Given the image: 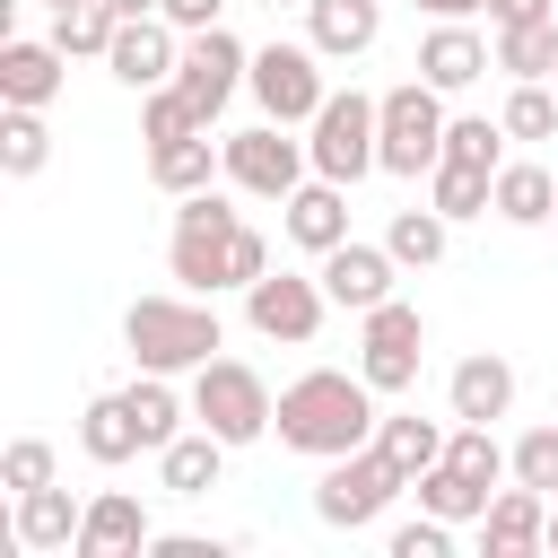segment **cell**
Here are the masks:
<instances>
[{
  "label": "cell",
  "instance_id": "1",
  "mask_svg": "<svg viewBox=\"0 0 558 558\" xmlns=\"http://www.w3.org/2000/svg\"><path fill=\"white\" fill-rule=\"evenodd\" d=\"M166 270L174 288L192 296H218V288H253L270 270V235L209 183V192H183L174 201V235H166Z\"/></svg>",
  "mask_w": 558,
  "mask_h": 558
},
{
  "label": "cell",
  "instance_id": "2",
  "mask_svg": "<svg viewBox=\"0 0 558 558\" xmlns=\"http://www.w3.org/2000/svg\"><path fill=\"white\" fill-rule=\"evenodd\" d=\"M384 392L366 384V375H340V366H305L296 384H279V410H270V427H279V445L288 453H305V462H331V453H357V445H375V410Z\"/></svg>",
  "mask_w": 558,
  "mask_h": 558
},
{
  "label": "cell",
  "instance_id": "3",
  "mask_svg": "<svg viewBox=\"0 0 558 558\" xmlns=\"http://www.w3.org/2000/svg\"><path fill=\"white\" fill-rule=\"evenodd\" d=\"M122 349H131L140 375H192V366H209V357L227 349V323H218V305L192 296V288H183V296H131Z\"/></svg>",
  "mask_w": 558,
  "mask_h": 558
},
{
  "label": "cell",
  "instance_id": "4",
  "mask_svg": "<svg viewBox=\"0 0 558 558\" xmlns=\"http://www.w3.org/2000/svg\"><path fill=\"white\" fill-rule=\"evenodd\" d=\"M305 157H314V174H331V183H366V174L384 166V96L331 87L323 113L305 122Z\"/></svg>",
  "mask_w": 558,
  "mask_h": 558
},
{
  "label": "cell",
  "instance_id": "5",
  "mask_svg": "<svg viewBox=\"0 0 558 558\" xmlns=\"http://www.w3.org/2000/svg\"><path fill=\"white\" fill-rule=\"evenodd\" d=\"M270 410H279V392L262 384V366H244V357H209V366H192V418H201L209 436L253 445V436H270Z\"/></svg>",
  "mask_w": 558,
  "mask_h": 558
},
{
  "label": "cell",
  "instance_id": "6",
  "mask_svg": "<svg viewBox=\"0 0 558 558\" xmlns=\"http://www.w3.org/2000/svg\"><path fill=\"white\" fill-rule=\"evenodd\" d=\"M392 497H410V480H401L375 445L331 453V462H323V480H314V514H323L331 532H366V523H384V506H392Z\"/></svg>",
  "mask_w": 558,
  "mask_h": 558
},
{
  "label": "cell",
  "instance_id": "7",
  "mask_svg": "<svg viewBox=\"0 0 558 558\" xmlns=\"http://www.w3.org/2000/svg\"><path fill=\"white\" fill-rule=\"evenodd\" d=\"M445 87L427 78H401L384 87V174H436L445 166Z\"/></svg>",
  "mask_w": 558,
  "mask_h": 558
},
{
  "label": "cell",
  "instance_id": "8",
  "mask_svg": "<svg viewBox=\"0 0 558 558\" xmlns=\"http://www.w3.org/2000/svg\"><path fill=\"white\" fill-rule=\"evenodd\" d=\"M418 357H427V314H418V305L384 296V305L357 314V375H366L384 401L418 384Z\"/></svg>",
  "mask_w": 558,
  "mask_h": 558
},
{
  "label": "cell",
  "instance_id": "9",
  "mask_svg": "<svg viewBox=\"0 0 558 558\" xmlns=\"http://www.w3.org/2000/svg\"><path fill=\"white\" fill-rule=\"evenodd\" d=\"M227 148V183L244 192V201H288L305 174H314V157H305V140H288V122H253V131H227L218 140Z\"/></svg>",
  "mask_w": 558,
  "mask_h": 558
},
{
  "label": "cell",
  "instance_id": "10",
  "mask_svg": "<svg viewBox=\"0 0 558 558\" xmlns=\"http://www.w3.org/2000/svg\"><path fill=\"white\" fill-rule=\"evenodd\" d=\"M244 87H253V105H262L270 122H288V131H296V122H314V113H323V96H331V78H323V52H314V44H262Z\"/></svg>",
  "mask_w": 558,
  "mask_h": 558
},
{
  "label": "cell",
  "instance_id": "11",
  "mask_svg": "<svg viewBox=\"0 0 558 558\" xmlns=\"http://www.w3.org/2000/svg\"><path fill=\"white\" fill-rule=\"evenodd\" d=\"M323 314H331V296H323V279H305V270H262V279L244 288V323H253L262 340H279V349H305V340L323 331Z\"/></svg>",
  "mask_w": 558,
  "mask_h": 558
},
{
  "label": "cell",
  "instance_id": "12",
  "mask_svg": "<svg viewBox=\"0 0 558 558\" xmlns=\"http://www.w3.org/2000/svg\"><path fill=\"white\" fill-rule=\"evenodd\" d=\"M253 78V52L227 35V26H201V35H183V61H174V87L201 105V122H218L227 105H235V87Z\"/></svg>",
  "mask_w": 558,
  "mask_h": 558
},
{
  "label": "cell",
  "instance_id": "13",
  "mask_svg": "<svg viewBox=\"0 0 558 558\" xmlns=\"http://www.w3.org/2000/svg\"><path fill=\"white\" fill-rule=\"evenodd\" d=\"M314 279H323V296L340 305V314H366V305H384L392 296V279H401V262H392V244H331L323 262H314Z\"/></svg>",
  "mask_w": 558,
  "mask_h": 558
},
{
  "label": "cell",
  "instance_id": "14",
  "mask_svg": "<svg viewBox=\"0 0 558 558\" xmlns=\"http://www.w3.org/2000/svg\"><path fill=\"white\" fill-rule=\"evenodd\" d=\"M279 227H288V244L296 253H331V244H349V183H331V174H305L288 201H279Z\"/></svg>",
  "mask_w": 558,
  "mask_h": 558
},
{
  "label": "cell",
  "instance_id": "15",
  "mask_svg": "<svg viewBox=\"0 0 558 558\" xmlns=\"http://www.w3.org/2000/svg\"><path fill=\"white\" fill-rule=\"evenodd\" d=\"M174 61H183V35H174L166 17H122V26H113L105 70H113L122 87H140V96H148V87H166V78H174Z\"/></svg>",
  "mask_w": 558,
  "mask_h": 558
},
{
  "label": "cell",
  "instance_id": "16",
  "mask_svg": "<svg viewBox=\"0 0 558 558\" xmlns=\"http://www.w3.org/2000/svg\"><path fill=\"white\" fill-rule=\"evenodd\" d=\"M497 70V52L471 35V17H436L427 35H418V78L427 87H445V96H462L471 78H488Z\"/></svg>",
  "mask_w": 558,
  "mask_h": 558
},
{
  "label": "cell",
  "instance_id": "17",
  "mask_svg": "<svg viewBox=\"0 0 558 558\" xmlns=\"http://www.w3.org/2000/svg\"><path fill=\"white\" fill-rule=\"evenodd\" d=\"M480 549L488 558H523V549H549V497L541 488H497L488 514H480Z\"/></svg>",
  "mask_w": 558,
  "mask_h": 558
},
{
  "label": "cell",
  "instance_id": "18",
  "mask_svg": "<svg viewBox=\"0 0 558 558\" xmlns=\"http://www.w3.org/2000/svg\"><path fill=\"white\" fill-rule=\"evenodd\" d=\"M157 532H148V506L131 488H96L87 497V523H78V558H140Z\"/></svg>",
  "mask_w": 558,
  "mask_h": 558
},
{
  "label": "cell",
  "instance_id": "19",
  "mask_svg": "<svg viewBox=\"0 0 558 558\" xmlns=\"http://www.w3.org/2000/svg\"><path fill=\"white\" fill-rule=\"evenodd\" d=\"M61 70H70V52L52 35H9L0 44V105H52Z\"/></svg>",
  "mask_w": 558,
  "mask_h": 558
},
{
  "label": "cell",
  "instance_id": "20",
  "mask_svg": "<svg viewBox=\"0 0 558 558\" xmlns=\"http://www.w3.org/2000/svg\"><path fill=\"white\" fill-rule=\"evenodd\" d=\"M384 35V0H305V44L323 61H357Z\"/></svg>",
  "mask_w": 558,
  "mask_h": 558
},
{
  "label": "cell",
  "instance_id": "21",
  "mask_svg": "<svg viewBox=\"0 0 558 558\" xmlns=\"http://www.w3.org/2000/svg\"><path fill=\"white\" fill-rule=\"evenodd\" d=\"M445 401H453V418H480V427H497V418L514 410V366H506L497 349H471V357L445 375Z\"/></svg>",
  "mask_w": 558,
  "mask_h": 558
},
{
  "label": "cell",
  "instance_id": "22",
  "mask_svg": "<svg viewBox=\"0 0 558 558\" xmlns=\"http://www.w3.org/2000/svg\"><path fill=\"white\" fill-rule=\"evenodd\" d=\"M78 523H87V497H70L61 480H44V488L17 497V549H35V558L78 549Z\"/></svg>",
  "mask_w": 558,
  "mask_h": 558
},
{
  "label": "cell",
  "instance_id": "23",
  "mask_svg": "<svg viewBox=\"0 0 558 558\" xmlns=\"http://www.w3.org/2000/svg\"><path fill=\"white\" fill-rule=\"evenodd\" d=\"M227 453H235V445H227V436H209V427L192 418V427L157 453V488H166V497H209V488H218V471H227Z\"/></svg>",
  "mask_w": 558,
  "mask_h": 558
},
{
  "label": "cell",
  "instance_id": "24",
  "mask_svg": "<svg viewBox=\"0 0 558 558\" xmlns=\"http://www.w3.org/2000/svg\"><path fill=\"white\" fill-rule=\"evenodd\" d=\"M78 453L87 462H131V453H148V427H140V410L122 401V392H96L87 410H78Z\"/></svg>",
  "mask_w": 558,
  "mask_h": 558
},
{
  "label": "cell",
  "instance_id": "25",
  "mask_svg": "<svg viewBox=\"0 0 558 558\" xmlns=\"http://www.w3.org/2000/svg\"><path fill=\"white\" fill-rule=\"evenodd\" d=\"M218 174H227V148H218L209 131H192V140H157V148H148V183L174 192V201H183V192H209Z\"/></svg>",
  "mask_w": 558,
  "mask_h": 558
},
{
  "label": "cell",
  "instance_id": "26",
  "mask_svg": "<svg viewBox=\"0 0 558 558\" xmlns=\"http://www.w3.org/2000/svg\"><path fill=\"white\" fill-rule=\"evenodd\" d=\"M445 436H453V427H436V418H418V410H384V418H375V453H384L401 480L436 471V462H445Z\"/></svg>",
  "mask_w": 558,
  "mask_h": 558
},
{
  "label": "cell",
  "instance_id": "27",
  "mask_svg": "<svg viewBox=\"0 0 558 558\" xmlns=\"http://www.w3.org/2000/svg\"><path fill=\"white\" fill-rule=\"evenodd\" d=\"M497 218L506 227H549L558 218V174L532 166V157H506L497 166Z\"/></svg>",
  "mask_w": 558,
  "mask_h": 558
},
{
  "label": "cell",
  "instance_id": "28",
  "mask_svg": "<svg viewBox=\"0 0 558 558\" xmlns=\"http://www.w3.org/2000/svg\"><path fill=\"white\" fill-rule=\"evenodd\" d=\"M488 52H497L506 78H558V9L549 17H523V26H497Z\"/></svg>",
  "mask_w": 558,
  "mask_h": 558
},
{
  "label": "cell",
  "instance_id": "29",
  "mask_svg": "<svg viewBox=\"0 0 558 558\" xmlns=\"http://www.w3.org/2000/svg\"><path fill=\"white\" fill-rule=\"evenodd\" d=\"M44 166H52V122H44V105H9V113H0V174L26 183V174H44Z\"/></svg>",
  "mask_w": 558,
  "mask_h": 558
},
{
  "label": "cell",
  "instance_id": "30",
  "mask_svg": "<svg viewBox=\"0 0 558 558\" xmlns=\"http://www.w3.org/2000/svg\"><path fill=\"white\" fill-rule=\"evenodd\" d=\"M427 201H436L453 227H462V218H488V209H497V174H488V166H462V157H445V166L427 174Z\"/></svg>",
  "mask_w": 558,
  "mask_h": 558
},
{
  "label": "cell",
  "instance_id": "31",
  "mask_svg": "<svg viewBox=\"0 0 558 558\" xmlns=\"http://www.w3.org/2000/svg\"><path fill=\"white\" fill-rule=\"evenodd\" d=\"M384 244H392V262H401V270H427V262H445V244H453V218H445L436 201H427V209H392Z\"/></svg>",
  "mask_w": 558,
  "mask_h": 558
},
{
  "label": "cell",
  "instance_id": "32",
  "mask_svg": "<svg viewBox=\"0 0 558 558\" xmlns=\"http://www.w3.org/2000/svg\"><path fill=\"white\" fill-rule=\"evenodd\" d=\"M410 497H418L427 514H445V523H480L497 488H480L471 471H453V462H436V471H418V480H410Z\"/></svg>",
  "mask_w": 558,
  "mask_h": 558
},
{
  "label": "cell",
  "instance_id": "33",
  "mask_svg": "<svg viewBox=\"0 0 558 558\" xmlns=\"http://www.w3.org/2000/svg\"><path fill=\"white\" fill-rule=\"evenodd\" d=\"M497 122H506V140H558V87L549 78H514Z\"/></svg>",
  "mask_w": 558,
  "mask_h": 558
},
{
  "label": "cell",
  "instance_id": "34",
  "mask_svg": "<svg viewBox=\"0 0 558 558\" xmlns=\"http://www.w3.org/2000/svg\"><path fill=\"white\" fill-rule=\"evenodd\" d=\"M113 26H122V17H113L105 0H70V9H52V44H61L70 61H78V52L105 61V52H113Z\"/></svg>",
  "mask_w": 558,
  "mask_h": 558
},
{
  "label": "cell",
  "instance_id": "35",
  "mask_svg": "<svg viewBox=\"0 0 558 558\" xmlns=\"http://www.w3.org/2000/svg\"><path fill=\"white\" fill-rule=\"evenodd\" d=\"M192 131H209V122H201V105H192L174 78L140 96V140H148V148H157V140H192Z\"/></svg>",
  "mask_w": 558,
  "mask_h": 558
},
{
  "label": "cell",
  "instance_id": "36",
  "mask_svg": "<svg viewBox=\"0 0 558 558\" xmlns=\"http://www.w3.org/2000/svg\"><path fill=\"white\" fill-rule=\"evenodd\" d=\"M445 157H462V166H506V122H488V113H453L445 122Z\"/></svg>",
  "mask_w": 558,
  "mask_h": 558
},
{
  "label": "cell",
  "instance_id": "37",
  "mask_svg": "<svg viewBox=\"0 0 558 558\" xmlns=\"http://www.w3.org/2000/svg\"><path fill=\"white\" fill-rule=\"evenodd\" d=\"M506 453H514V480H523V488L558 497V418H549V427H523Z\"/></svg>",
  "mask_w": 558,
  "mask_h": 558
},
{
  "label": "cell",
  "instance_id": "38",
  "mask_svg": "<svg viewBox=\"0 0 558 558\" xmlns=\"http://www.w3.org/2000/svg\"><path fill=\"white\" fill-rule=\"evenodd\" d=\"M44 480H61V453H52L44 436H17V445L0 453V488L26 497V488H44Z\"/></svg>",
  "mask_w": 558,
  "mask_h": 558
},
{
  "label": "cell",
  "instance_id": "39",
  "mask_svg": "<svg viewBox=\"0 0 558 558\" xmlns=\"http://www.w3.org/2000/svg\"><path fill=\"white\" fill-rule=\"evenodd\" d=\"M384 549H392V558H445V549H453V523L418 506V523H392V541H384Z\"/></svg>",
  "mask_w": 558,
  "mask_h": 558
},
{
  "label": "cell",
  "instance_id": "40",
  "mask_svg": "<svg viewBox=\"0 0 558 558\" xmlns=\"http://www.w3.org/2000/svg\"><path fill=\"white\" fill-rule=\"evenodd\" d=\"M218 9H227V0H157V17H166L174 35H201V26H218Z\"/></svg>",
  "mask_w": 558,
  "mask_h": 558
},
{
  "label": "cell",
  "instance_id": "41",
  "mask_svg": "<svg viewBox=\"0 0 558 558\" xmlns=\"http://www.w3.org/2000/svg\"><path fill=\"white\" fill-rule=\"evenodd\" d=\"M523 17H549V0H488V26H523Z\"/></svg>",
  "mask_w": 558,
  "mask_h": 558
},
{
  "label": "cell",
  "instance_id": "42",
  "mask_svg": "<svg viewBox=\"0 0 558 558\" xmlns=\"http://www.w3.org/2000/svg\"><path fill=\"white\" fill-rule=\"evenodd\" d=\"M410 9H427V17H480L488 0H410Z\"/></svg>",
  "mask_w": 558,
  "mask_h": 558
},
{
  "label": "cell",
  "instance_id": "43",
  "mask_svg": "<svg viewBox=\"0 0 558 558\" xmlns=\"http://www.w3.org/2000/svg\"><path fill=\"white\" fill-rule=\"evenodd\" d=\"M113 17H157V0H105Z\"/></svg>",
  "mask_w": 558,
  "mask_h": 558
},
{
  "label": "cell",
  "instance_id": "44",
  "mask_svg": "<svg viewBox=\"0 0 558 558\" xmlns=\"http://www.w3.org/2000/svg\"><path fill=\"white\" fill-rule=\"evenodd\" d=\"M549 549H558V497H549Z\"/></svg>",
  "mask_w": 558,
  "mask_h": 558
},
{
  "label": "cell",
  "instance_id": "45",
  "mask_svg": "<svg viewBox=\"0 0 558 558\" xmlns=\"http://www.w3.org/2000/svg\"><path fill=\"white\" fill-rule=\"evenodd\" d=\"M270 9H305V0H270Z\"/></svg>",
  "mask_w": 558,
  "mask_h": 558
},
{
  "label": "cell",
  "instance_id": "46",
  "mask_svg": "<svg viewBox=\"0 0 558 558\" xmlns=\"http://www.w3.org/2000/svg\"><path fill=\"white\" fill-rule=\"evenodd\" d=\"M44 9H70V0H44Z\"/></svg>",
  "mask_w": 558,
  "mask_h": 558
},
{
  "label": "cell",
  "instance_id": "47",
  "mask_svg": "<svg viewBox=\"0 0 558 558\" xmlns=\"http://www.w3.org/2000/svg\"><path fill=\"white\" fill-rule=\"evenodd\" d=\"M549 227H558V218H549Z\"/></svg>",
  "mask_w": 558,
  "mask_h": 558
},
{
  "label": "cell",
  "instance_id": "48",
  "mask_svg": "<svg viewBox=\"0 0 558 558\" xmlns=\"http://www.w3.org/2000/svg\"><path fill=\"white\" fill-rule=\"evenodd\" d=\"M549 87H558V78H549Z\"/></svg>",
  "mask_w": 558,
  "mask_h": 558
}]
</instances>
